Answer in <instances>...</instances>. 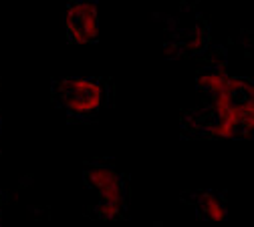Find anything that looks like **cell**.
<instances>
[{
    "instance_id": "cell-2",
    "label": "cell",
    "mask_w": 254,
    "mask_h": 227,
    "mask_svg": "<svg viewBox=\"0 0 254 227\" xmlns=\"http://www.w3.org/2000/svg\"><path fill=\"white\" fill-rule=\"evenodd\" d=\"M57 99L71 115H89L101 107L103 87L95 79H63L57 85Z\"/></svg>"
},
{
    "instance_id": "cell-3",
    "label": "cell",
    "mask_w": 254,
    "mask_h": 227,
    "mask_svg": "<svg viewBox=\"0 0 254 227\" xmlns=\"http://www.w3.org/2000/svg\"><path fill=\"white\" fill-rule=\"evenodd\" d=\"M85 181L97 191L99 203L97 213L103 219H113L123 209V181L109 167H89L85 171Z\"/></svg>"
},
{
    "instance_id": "cell-6",
    "label": "cell",
    "mask_w": 254,
    "mask_h": 227,
    "mask_svg": "<svg viewBox=\"0 0 254 227\" xmlns=\"http://www.w3.org/2000/svg\"><path fill=\"white\" fill-rule=\"evenodd\" d=\"M204 45H206V39H204V32L200 28L180 32L178 39L172 43L174 50H178L180 54H196L202 50Z\"/></svg>"
},
{
    "instance_id": "cell-4",
    "label": "cell",
    "mask_w": 254,
    "mask_h": 227,
    "mask_svg": "<svg viewBox=\"0 0 254 227\" xmlns=\"http://www.w3.org/2000/svg\"><path fill=\"white\" fill-rule=\"evenodd\" d=\"M65 26H67V37L73 43L77 45L93 43L99 35L97 4L91 2V0H79V2L69 4Z\"/></svg>"
},
{
    "instance_id": "cell-1",
    "label": "cell",
    "mask_w": 254,
    "mask_h": 227,
    "mask_svg": "<svg viewBox=\"0 0 254 227\" xmlns=\"http://www.w3.org/2000/svg\"><path fill=\"white\" fill-rule=\"evenodd\" d=\"M198 87L212 99V107L220 115L214 137L244 139L254 127V87L252 81L228 77L224 71H210L198 77Z\"/></svg>"
},
{
    "instance_id": "cell-5",
    "label": "cell",
    "mask_w": 254,
    "mask_h": 227,
    "mask_svg": "<svg viewBox=\"0 0 254 227\" xmlns=\"http://www.w3.org/2000/svg\"><path fill=\"white\" fill-rule=\"evenodd\" d=\"M196 209L198 215L204 219H212V221H222L226 219V207L222 203V199L210 191H204L196 199Z\"/></svg>"
}]
</instances>
